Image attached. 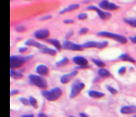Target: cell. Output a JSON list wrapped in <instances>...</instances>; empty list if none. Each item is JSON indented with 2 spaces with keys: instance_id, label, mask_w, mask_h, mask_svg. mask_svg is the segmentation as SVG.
<instances>
[{
  "instance_id": "14",
  "label": "cell",
  "mask_w": 136,
  "mask_h": 117,
  "mask_svg": "<svg viewBox=\"0 0 136 117\" xmlns=\"http://www.w3.org/2000/svg\"><path fill=\"white\" fill-rule=\"evenodd\" d=\"M25 45L29 46H35V47H36V48H38L40 50H41V49L45 48V47H46L45 45H43V44H41V43H39L38 42L35 41L34 39H31V38L28 39L27 41L25 42Z\"/></svg>"
},
{
  "instance_id": "7",
  "label": "cell",
  "mask_w": 136,
  "mask_h": 117,
  "mask_svg": "<svg viewBox=\"0 0 136 117\" xmlns=\"http://www.w3.org/2000/svg\"><path fill=\"white\" fill-rule=\"evenodd\" d=\"M87 10H91V11H95V12H97L99 17H100L101 20H108L111 17V14H110L109 12H104V11L101 10L100 8H98V7H96V6L87 7Z\"/></svg>"
},
{
  "instance_id": "20",
  "label": "cell",
  "mask_w": 136,
  "mask_h": 117,
  "mask_svg": "<svg viewBox=\"0 0 136 117\" xmlns=\"http://www.w3.org/2000/svg\"><path fill=\"white\" fill-rule=\"evenodd\" d=\"M10 76H11V77H12L14 79H21L23 77V74H22L20 72H16V71H14L12 68H11Z\"/></svg>"
},
{
  "instance_id": "18",
  "label": "cell",
  "mask_w": 136,
  "mask_h": 117,
  "mask_svg": "<svg viewBox=\"0 0 136 117\" xmlns=\"http://www.w3.org/2000/svg\"><path fill=\"white\" fill-rule=\"evenodd\" d=\"M46 41L49 42V43H51L53 46H54V47L56 48L58 50H60L62 47V45L60 44V42H58V40L55 39V38H50V39H47Z\"/></svg>"
},
{
  "instance_id": "5",
  "label": "cell",
  "mask_w": 136,
  "mask_h": 117,
  "mask_svg": "<svg viewBox=\"0 0 136 117\" xmlns=\"http://www.w3.org/2000/svg\"><path fill=\"white\" fill-rule=\"evenodd\" d=\"M62 47L65 50H75V51H81L84 48L82 45H78V44L74 43L68 40H66L62 44Z\"/></svg>"
},
{
  "instance_id": "13",
  "label": "cell",
  "mask_w": 136,
  "mask_h": 117,
  "mask_svg": "<svg viewBox=\"0 0 136 117\" xmlns=\"http://www.w3.org/2000/svg\"><path fill=\"white\" fill-rule=\"evenodd\" d=\"M121 113L125 115H130L136 113V106H126L121 108Z\"/></svg>"
},
{
  "instance_id": "39",
  "label": "cell",
  "mask_w": 136,
  "mask_h": 117,
  "mask_svg": "<svg viewBox=\"0 0 136 117\" xmlns=\"http://www.w3.org/2000/svg\"><path fill=\"white\" fill-rule=\"evenodd\" d=\"M38 117H48L46 114H44V113H40L38 115Z\"/></svg>"
},
{
  "instance_id": "35",
  "label": "cell",
  "mask_w": 136,
  "mask_h": 117,
  "mask_svg": "<svg viewBox=\"0 0 136 117\" xmlns=\"http://www.w3.org/2000/svg\"><path fill=\"white\" fill-rule=\"evenodd\" d=\"M129 39L130 40V42H133V43L136 44V35L134 36V37H130Z\"/></svg>"
},
{
  "instance_id": "43",
  "label": "cell",
  "mask_w": 136,
  "mask_h": 117,
  "mask_svg": "<svg viewBox=\"0 0 136 117\" xmlns=\"http://www.w3.org/2000/svg\"><path fill=\"white\" fill-rule=\"evenodd\" d=\"M134 117H136V115H134Z\"/></svg>"
},
{
  "instance_id": "11",
  "label": "cell",
  "mask_w": 136,
  "mask_h": 117,
  "mask_svg": "<svg viewBox=\"0 0 136 117\" xmlns=\"http://www.w3.org/2000/svg\"><path fill=\"white\" fill-rule=\"evenodd\" d=\"M34 36L37 39H46L50 36V31L46 28L39 29L34 33Z\"/></svg>"
},
{
  "instance_id": "16",
  "label": "cell",
  "mask_w": 136,
  "mask_h": 117,
  "mask_svg": "<svg viewBox=\"0 0 136 117\" xmlns=\"http://www.w3.org/2000/svg\"><path fill=\"white\" fill-rule=\"evenodd\" d=\"M79 7V4H78V3H75V4H71L70 5L67 7H65V8H63L62 10H61L59 12V14L62 15V14H64L66 12H71V11H74V10H76L78 9Z\"/></svg>"
},
{
  "instance_id": "27",
  "label": "cell",
  "mask_w": 136,
  "mask_h": 117,
  "mask_svg": "<svg viewBox=\"0 0 136 117\" xmlns=\"http://www.w3.org/2000/svg\"><path fill=\"white\" fill-rule=\"evenodd\" d=\"M15 29H16V32L22 33V32H24L25 30H26V28H25L24 26H23V25H19V26H16Z\"/></svg>"
},
{
  "instance_id": "33",
  "label": "cell",
  "mask_w": 136,
  "mask_h": 117,
  "mask_svg": "<svg viewBox=\"0 0 136 117\" xmlns=\"http://www.w3.org/2000/svg\"><path fill=\"white\" fill-rule=\"evenodd\" d=\"M51 17H52V16H51V15H48V16H43V17H41V19H40V20H41V21H43V20H49V19H50Z\"/></svg>"
},
{
  "instance_id": "34",
  "label": "cell",
  "mask_w": 136,
  "mask_h": 117,
  "mask_svg": "<svg viewBox=\"0 0 136 117\" xmlns=\"http://www.w3.org/2000/svg\"><path fill=\"white\" fill-rule=\"evenodd\" d=\"M18 93H19V90H11L10 94H11V96H12V95L17 94Z\"/></svg>"
},
{
  "instance_id": "9",
  "label": "cell",
  "mask_w": 136,
  "mask_h": 117,
  "mask_svg": "<svg viewBox=\"0 0 136 117\" xmlns=\"http://www.w3.org/2000/svg\"><path fill=\"white\" fill-rule=\"evenodd\" d=\"M85 87V85L82 82H78V83H74L72 85L71 90V94H70V97L71 98H75L78 95L80 91H81L83 89H84Z\"/></svg>"
},
{
  "instance_id": "24",
  "label": "cell",
  "mask_w": 136,
  "mask_h": 117,
  "mask_svg": "<svg viewBox=\"0 0 136 117\" xmlns=\"http://www.w3.org/2000/svg\"><path fill=\"white\" fill-rule=\"evenodd\" d=\"M92 61H93L97 67H100V68H104L105 65V64L103 61L100 60H97V58H92Z\"/></svg>"
},
{
  "instance_id": "31",
  "label": "cell",
  "mask_w": 136,
  "mask_h": 117,
  "mask_svg": "<svg viewBox=\"0 0 136 117\" xmlns=\"http://www.w3.org/2000/svg\"><path fill=\"white\" fill-rule=\"evenodd\" d=\"M87 32H88V28H82L79 30V34L80 35H82V34H87Z\"/></svg>"
},
{
  "instance_id": "17",
  "label": "cell",
  "mask_w": 136,
  "mask_h": 117,
  "mask_svg": "<svg viewBox=\"0 0 136 117\" xmlns=\"http://www.w3.org/2000/svg\"><path fill=\"white\" fill-rule=\"evenodd\" d=\"M88 95L91 98H100L105 96L104 93H101L100 91H97V90H90L88 91Z\"/></svg>"
},
{
  "instance_id": "28",
  "label": "cell",
  "mask_w": 136,
  "mask_h": 117,
  "mask_svg": "<svg viewBox=\"0 0 136 117\" xmlns=\"http://www.w3.org/2000/svg\"><path fill=\"white\" fill-rule=\"evenodd\" d=\"M87 18V13H80L79 16H78V19L80 20H86Z\"/></svg>"
},
{
  "instance_id": "36",
  "label": "cell",
  "mask_w": 136,
  "mask_h": 117,
  "mask_svg": "<svg viewBox=\"0 0 136 117\" xmlns=\"http://www.w3.org/2000/svg\"><path fill=\"white\" fill-rule=\"evenodd\" d=\"M28 50V48L27 47H21V48L19 49V51L20 53H24V52H26V51Z\"/></svg>"
},
{
  "instance_id": "8",
  "label": "cell",
  "mask_w": 136,
  "mask_h": 117,
  "mask_svg": "<svg viewBox=\"0 0 136 117\" xmlns=\"http://www.w3.org/2000/svg\"><path fill=\"white\" fill-rule=\"evenodd\" d=\"M99 7L101 9L108 10V11H113L119 8V6L114 4L113 3H109L108 0H102V1L99 3Z\"/></svg>"
},
{
  "instance_id": "41",
  "label": "cell",
  "mask_w": 136,
  "mask_h": 117,
  "mask_svg": "<svg viewBox=\"0 0 136 117\" xmlns=\"http://www.w3.org/2000/svg\"><path fill=\"white\" fill-rule=\"evenodd\" d=\"M22 117H34V115L32 114H30V115H23Z\"/></svg>"
},
{
  "instance_id": "25",
  "label": "cell",
  "mask_w": 136,
  "mask_h": 117,
  "mask_svg": "<svg viewBox=\"0 0 136 117\" xmlns=\"http://www.w3.org/2000/svg\"><path fill=\"white\" fill-rule=\"evenodd\" d=\"M124 21L130 26L136 28V19H124Z\"/></svg>"
},
{
  "instance_id": "6",
  "label": "cell",
  "mask_w": 136,
  "mask_h": 117,
  "mask_svg": "<svg viewBox=\"0 0 136 117\" xmlns=\"http://www.w3.org/2000/svg\"><path fill=\"white\" fill-rule=\"evenodd\" d=\"M108 45V42H87L84 44H83V48H98V49H103L106 47Z\"/></svg>"
},
{
  "instance_id": "38",
  "label": "cell",
  "mask_w": 136,
  "mask_h": 117,
  "mask_svg": "<svg viewBox=\"0 0 136 117\" xmlns=\"http://www.w3.org/2000/svg\"><path fill=\"white\" fill-rule=\"evenodd\" d=\"M72 35H73V31H72V30H71V31H69V32H68V34H67V36H66V38H67L68 39V38H70V37L72 36Z\"/></svg>"
},
{
  "instance_id": "23",
  "label": "cell",
  "mask_w": 136,
  "mask_h": 117,
  "mask_svg": "<svg viewBox=\"0 0 136 117\" xmlns=\"http://www.w3.org/2000/svg\"><path fill=\"white\" fill-rule=\"evenodd\" d=\"M68 63H69V60H68V58H62L61 60L57 62L56 66H57V67H63V66L67 65Z\"/></svg>"
},
{
  "instance_id": "32",
  "label": "cell",
  "mask_w": 136,
  "mask_h": 117,
  "mask_svg": "<svg viewBox=\"0 0 136 117\" xmlns=\"http://www.w3.org/2000/svg\"><path fill=\"white\" fill-rule=\"evenodd\" d=\"M126 67H122L121 68H119V70H118V73L120 75H122L124 74L125 72H126Z\"/></svg>"
},
{
  "instance_id": "42",
  "label": "cell",
  "mask_w": 136,
  "mask_h": 117,
  "mask_svg": "<svg viewBox=\"0 0 136 117\" xmlns=\"http://www.w3.org/2000/svg\"><path fill=\"white\" fill-rule=\"evenodd\" d=\"M69 117H75V116H74V115H69Z\"/></svg>"
},
{
  "instance_id": "26",
  "label": "cell",
  "mask_w": 136,
  "mask_h": 117,
  "mask_svg": "<svg viewBox=\"0 0 136 117\" xmlns=\"http://www.w3.org/2000/svg\"><path fill=\"white\" fill-rule=\"evenodd\" d=\"M29 102H30V105H32L34 108L36 109L37 108V101H36V99L34 97L31 96L29 98Z\"/></svg>"
},
{
  "instance_id": "19",
  "label": "cell",
  "mask_w": 136,
  "mask_h": 117,
  "mask_svg": "<svg viewBox=\"0 0 136 117\" xmlns=\"http://www.w3.org/2000/svg\"><path fill=\"white\" fill-rule=\"evenodd\" d=\"M98 75H99V76H101V77L105 78V77H109V76H110V72L107 70V69H105L104 68H101L98 70Z\"/></svg>"
},
{
  "instance_id": "40",
  "label": "cell",
  "mask_w": 136,
  "mask_h": 117,
  "mask_svg": "<svg viewBox=\"0 0 136 117\" xmlns=\"http://www.w3.org/2000/svg\"><path fill=\"white\" fill-rule=\"evenodd\" d=\"M79 115L81 117H88V115H87V114H85V113H80Z\"/></svg>"
},
{
  "instance_id": "3",
  "label": "cell",
  "mask_w": 136,
  "mask_h": 117,
  "mask_svg": "<svg viewBox=\"0 0 136 117\" xmlns=\"http://www.w3.org/2000/svg\"><path fill=\"white\" fill-rule=\"evenodd\" d=\"M29 81L31 84L36 85V87L41 88V89H46L47 87V81L45 78L42 77V76H37L34 74H31L28 76Z\"/></svg>"
},
{
  "instance_id": "15",
  "label": "cell",
  "mask_w": 136,
  "mask_h": 117,
  "mask_svg": "<svg viewBox=\"0 0 136 117\" xmlns=\"http://www.w3.org/2000/svg\"><path fill=\"white\" fill-rule=\"evenodd\" d=\"M36 71L40 76H46L48 73H49V68H48L45 65L40 64L36 67Z\"/></svg>"
},
{
  "instance_id": "12",
  "label": "cell",
  "mask_w": 136,
  "mask_h": 117,
  "mask_svg": "<svg viewBox=\"0 0 136 117\" xmlns=\"http://www.w3.org/2000/svg\"><path fill=\"white\" fill-rule=\"evenodd\" d=\"M77 73H78V71H73L71 73H69V74H65L63 76H62V77L60 78V82L62 84L66 85V84H67L71 81V79L74 77L75 76L77 75Z\"/></svg>"
},
{
  "instance_id": "1",
  "label": "cell",
  "mask_w": 136,
  "mask_h": 117,
  "mask_svg": "<svg viewBox=\"0 0 136 117\" xmlns=\"http://www.w3.org/2000/svg\"><path fill=\"white\" fill-rule=\"evenodd\" d=\"M62 94V90L58 87L54 88V89L50 90H42L41 91V94L48 101H55V100L58 99V98L61 97Z\"/></svg>"
},
{
  "instance_id": "37",
  "label": "cell",
  "mask_w": 136,
  "mask_h": 117,
  "mask_svg": "<svg viewBox=\"0 0 136 117\" xmlns=\"http://www.w3.org/2000/svg\"><path fill=\"white\" fill-rule=\"evenodd\" d=\"M63 23H64V24H73V23H74V20H70V19L65 20L63 21Z\"/></svg>"
},
{
  "instance_id": "2",
  "label": "cell",
  "mask_w": 136,
  "mask_h": 117,
  "mask_svg": "<svg viewBox=\"0 0 136 117\" xmlns=\"http://www.w3.org/2000/svg\"><path fill=\"white\" fill-rule=\"evenodd\" d=\"M97 36L104 37V38H109L111 39L115 40V41H117V42H118L121 44H126V43H127V41H128L126 37H124L122 35L113 34V33L107 32V31L99 32V33H97Z\"/></svg>"
},
{
  "instance_id": "29",
  "label": "cell",
  "mask_w": 136,
  "mask_h": 117,
  "mask_svg": "<svg viewBox=\"0 0 136 117\" xmlns=\"http://www.w3.org/2000/svg\"><path fill=\"white\" fill-rule=\"evenodd\" d=\"M20 101L25 106H28V105L30 104V102H29V100L26 99L25 98H20Z\"/></svg>"
},
{
  "instance_id": "30",
  "label": "cell",
  "mask_w": 136,
  "mask_h": 117,
  "mask_svg": "<svg viewBox=\"0 0 136 117\" xmlns=\"http://www.w3.org/2000/svg\"><path fill=\"white\" fill-rule=\"evenodd\" d=\"M107 89L112 94H116L117 93V90L116 89H114V88H113V87L109 86V85H107Z\"/></svg>"
},
{
  "instance_id": "4",
  "label": "cell",
  "mask_w": 136,
  "mask_h": 117,
  "mask_svg": "<svg viewBox=\"0 0 136 117\" xmlns=\"http://www.w3.org/2000/svg\"><path fill=\"white\" fill-rule=\"evenodd\" d=\"M32 56L24 57V56H18V55H12L10 57V67L11 68H18L24 65L28 58H31Z\"/></svg>"
},
{
  "instance_id": "10",
  "label": "cell",
  "mask_w": 136,
  "mask_h": 117,
  "mask_svg": "<svg viewBox=\"0 0 136 117\" xmlns=\"http://www.w3.org/2000/svg\"><path fill=\"white\" fill-rule=\"evenodd\" d=\"M73 62L77 64L80 66V68H88V60L85 58L84 57H82V56H75L73 58Z\"/></svg>"
},
{
  "instance_id": "22",
  "label": "cell",
  "mask_w": 136,
  "mask_h": 117,
  "mask_svg": "<svg viewBox=\"0 0 136 117\" xmlns=\"http://www.w3.org/2000/svg\"><path fill=\"white\" fill-rule=\"evenodd\" d=\"M119 58H121V60H125V61H129V62H130V63H136V60H134V58L130 57V55H128L127 54H121V55L119 56Z\"/></svg>"
},
{
  "instance_id": "21",
  "label": "cell",
  "mask_w": 136,
  "mask_h": 117,
  "mask_svg": "<svg viewBox=\"0 0 136 117\" xmlns=\"http://www.w3.org/2000/svg\"><path fill=\"white\" fill-rule=\"evenodd\" d=\"M41 50V52L42 54H50V55H55L56 54V50H53V49H50L49 47L46 46L45 48H43Z\"/></svg>"
}]
</instances>
